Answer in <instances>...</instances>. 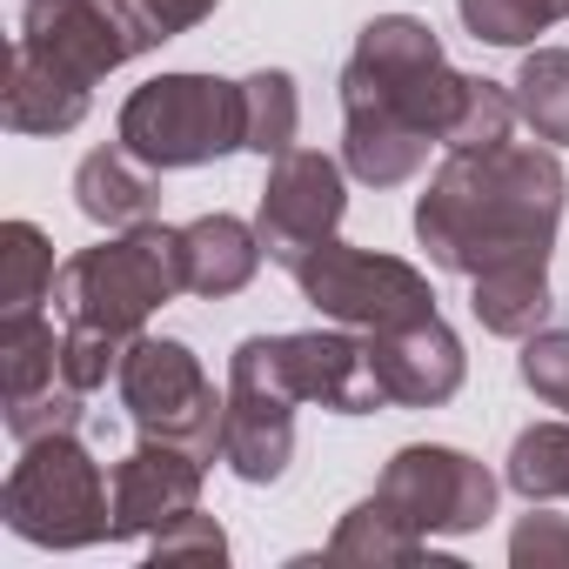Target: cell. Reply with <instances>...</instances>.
<instances>
[{
  "instance_id": "obj_1",
  "label": "cell",
  "mask_w": 569,
  "mask_h": 569,
  "mask_svg": "<svg viewBox=\"0 0 569 569\" xmlns=\"http://www.w3.org/2000/svg\"><path fill=\"white\" fill-rule=\"evenodd\" d=\"M562 208H569V174L549 141L449 148V161L416 194V241L449 274L549 261Z\"/></svg>"
},
{
  "instance_id": "obj_2",
  "label": "cell",
  "mask_w": 569,
  "mask_h": 569,
  "mask_svg": "<svg viewBox=\"0 0 569 569\" xmlns=\"http://www.w3.org/2000/svg\"><path fill=\"white\" fill-rule=\"evenodd\" d=\"M342 114H376L429 134L436 148H496L516 128L502 81L449 68L442 41L416 14H376L342 61Z\"/></svg>"
},
{
  "instance_id": "obj_3",
  "label": "cell",
  "mask_w": 569,
  "mask_h": 569,
  "mask_svg": "<svg viewBox=\"0 0 569 569\" xmlns=\"http://www.w3.org/2000/svg\"><path fill=\"white\" fill-rule=\"evenodd\" d=\"M181 296V228L141 221L114 228L101 248H81L54 274V309L61 322H94L114 336H141L161 302Z\"/></svg>"
},
{
  "instance_id": "obj_4",
  "label": "cell",
  "mask_w": 569,
  "mask_h": 569,
  "mask_svg": "<svg viewBox=\"0 0 569 569\" xmlns=\"http://www.w3.org/2000/svg\"><path fill=\"white\" fill-rule=\"evenodd\" d=\"M0 516L34 549H94L114 542V489L101 462L81 449V436H41L21 442V462L8 469Z\"/></svg>"
},
{
  "instance_id": "obj_5",
  "label": "cell",
  "mask_w": 569,
  "mask_h": 569,
  "mask_svg": "<svg viewBox=\"0 0 569 569\" xmlns=\"http://www.w3.org/2000/svg\"><path fill=\"white\" fill-rule=\"evenodd\" d=\"M114 141L148 168H208L241 148V81L221 74H154L121 101Z\"/></svg>"
},
{
  "instance_id": "obj_6",
  "label": "cell",
  "mask_w": 569,
  "mask_h": 569,
  "mask_svg": "<svg viewBox=\"0 0 569 569\" xmlns=\"http://www.w3.org/2000/svg\"><path fill=\"white\" fill-rule=\"evenodd\" d=\"M289 274H296V289L309 296V309L322 322H342V329H362V336H382V329H402V322L436 316L429 274L416 261H402V254H382V248L322 241Z\"/></svg>"
},
{
  "instance_id": "obj_7",
  "label": "cell",
  "mask_w": 569,
  "mask_h": 569,
  "mask_svg": "<svg viewBox=\"0 0 569 569\" xmlns=\"http://www.w3.org/2000/svg\"><path fill=\"white\" fill-rule=\"evenodd\" d=\"M114 396L128 409V422L141 436H161V442H181L194 449L201 462L221 456V422H228V396H214L201 356L188 342H168V336H134L128 356H121V376H114Z\"/></svg>"
},
{
  "instance_id": "obj_8",
  "label": "cell",
  "mask_w": 569,
  "mask_h": 569,
  "mask_svg": "<svg viewBox=\"0 0 569 569\" xmlns=\"http://www.w3.org/2000/svg\"><path fill=\"white\" fill-rule=\"evenodd\" d=\"M296 382H289V362H281V336H248L234 342L228 356V422H221V462L268 489L289 476L296 462Z\"/></svg>"
},
{
  "instance_id": "obj_9",
  "label": "cell",
  "mask_w": 569,
  "mask_h": 569,
  "mask_svg": "<svg viewBox=\"0 0 569 569\" xmlns=\"http://www.w3.org/2000/svg\"><path fill=\"white\" fill-rule=\"evenodd\" d=\"M376 496L409 529H422V536H469V529H482L496 516V476L476 456L449 449V442H409V449H396L389 469H382V482H376Z\"/></svg>"
},
{
  "instance_id": "obj_10",
  "label": "cell",
  "mask_w": 569,
  "mask_h": 569,
  "mask_svg": "<svg viewBox=\"0 0 569 569\" xmlns=\"http://www.w3.org/2000/svg\"><path fill=\"white\" fill-rule=\"evenodd\" d=\"M349 214V181L342 161H329L322 148H289L268 161V188L254 208V234L268 248L274 268H296L302 254H316L322 241H336Z\"/></svg>"
},
{
  "instance_id": "obj_11",
  "label": "cell",
  "mask_w": 569,
  "mask_h": 569,
  "mask_svg": "<svg viewBox=\"0 0 569 569\" xmlns=\"http://www.w3.org/2000/svg\"><path fill=\"white\" fill-rule=\"evenodd\" d=\"M14 48H28L34 61L61 68L81 88L108 81L114 68H128L141 54V41L128 34V21L108 8V0H28Z\"/></svg>"
},
{
  "instance_id": "obj_12",
  "label": "cell",
  "mask_w": 569,
  "mask_h": 569,
  "mask_svg": "<svg viewBox=\"0 0 569 569\" xmlns=\"http://www.w3.org/2000/svg\"><path fill=\"white\" fill-rule=\"evenodd\" d=\"M201 482H208V462H201L194 449L161 442V436H141V442L114 462V476H108V489H114V542L154 536V529H168L174 516L201 509Z\"/></svg>"
},
{
  "instance_id": "obj_13",
  "label": "cell",
  "mask_w": 569,
  "mask_h": 569,
  "mask_svg": "<svg viewBox=\"0 0 569 569\" xmlns=\"http://www.w3.org/2000/svg\"><path fill=\"white\" fill-rule=\"evenodd\" d=\"M281 362H289V382L302 402H322L329 416H376V409H396L382 376H376V356H369V336L362 329H296L281 336Z\"/></svg>"
},
{
  "instance_id": "obj_14",
  "label": "cell",
  "mask_w": 569,
  "mask_h": 569,
  "mask_svg": "<svg viewBox=\"0 0 569 569\" xmlns=\"http://www.w3.org/2000/svg\"><path fill=\"white\" fill-rule=\"evenodd\" d=\"M369 356H376V376H382L396 409H442L462 389V376H469L462 336L442 316H422V322L369 336Z\"/></svg>"
},
{
  "instance_id": "obj_15",
  "label": "cell",
  "mask_w": 569,
  "mask_h": 569,
  "mask_svg": "<svg viewBox=\"0 0 569 569\" xmlns=\"http://www.w3.org/2000/svg\"><path fill=\"white\" fill-rule=\"evenodd\" d=\"M261 261H268V248H261L254 221H241V214H201L181 228V289L188 296H208V302L241 296Z\"/></svg>"
},
{
  "instance_id": "obj_16",
  "label": "cell",
  "mask_w": 569,
  "mask_h": 569,
  "mask_svg": "<svg viewBox=\"0 0 569 569\" xmlns=\"http://www.w3.org/2000/svg\"><path fill=\"white\" fill-rule=\"evenodd\" d=\"M74 208L101 228H141L161 208V168H148L128 148H94L74 168Z\"/></svg>"
},
{
  "instance_id": "obj_17",
  "label": "cell",
  "mask_w": 569,
  "mask_h": 569,
  "mask_svg": "<svg viewBox=\"0 0 569 569\" xmlns=\"http://www.w3.org/2000/svg\"><path fill=\"white\" fill-rule=\"evenodd\" d=\"M94 108V88L68 81L61 68L34 61L28 48H14L8 61V94H0V121L14 134H74Z\"/></svg>"
},
{
  "instance_id": "obj_18",
  "label": "cell",
  "mask_w": 569,
  "mask_h": 569,
  "mask_svg": "<svg viewBox=\"0 0 569 569\" xmlns=\"http://www.w3.org/2000/svg\"><path fill=\"white\" fill-rule=\"evenodd\" d=\"M469 309L489 336L502 342H529L536 329H549V261H509V268H482L469 274Z\"/></svg>"
},
{
  "instance_id": "obj_19",
  "label": "cell",
  "mask_w": 569,
  "mask_h": 569,
  "mask_svg": "<svg viewBox=\"0 0 569 569\" xmlns=\"http://www.w3.org/2000/svg\"><path fill=\"white\" fill-rule=\"evenodd\" d=\"M429 134L402 128V121H376V114H342V168L362 188H402L409 174H422L429 161Z\"/></svg>"
},
{
  "instance_id": "obj_20",
  "label": "cell",
  "mask_w": 569,
  "mask_h": 569,
  "mask_svg": "<svg viewBox=\"0 0 569 569\" xmlns=\"http://www.w3.org/2000/svg\"><path fill=\"white\" fill-rule=\"evenodd\" d=\"M429 556V536L409 529L382 496H362L336 536H329V562H362V569H402V562H422Z\"/></svg>"
},
{
  "instance_id": "obj_21",
  "label": "cell",
  "mask_w": 569,
  "mask_h": 569,
  "mask_svg": "<svg viewBox=\"0 0 569 569\" xmlns=\"http://www.w3.org/2000/svg\"><path fill=\"white\" fill-rule=\"evenodd\" d=\"M509 101H516V121L549 141V148H569V48H536L522 54L516 81H509Z\"/></svg>"
},
{
  "instance_id": "obj_22",
  "label": "cell",
  "mask_w": 569,
  "mask_h": 569,
  "mask_svg": "<svg viewBox=\"0 0 569 569\" xmlns=\"http://www.w3.org/2000/svg\"><path fill=\"white\" fill-rule=\"evenodd\" d=\"M0 376H8V402H28L61 382V336L41 309L0 316Z\"/></svg>"
},
{
  "instance_id": "obj_23",
  "label": "cell",
  "mask_w": 569,
  "mask_h": 569,
  "mask_svg": "<svg viewBox=\"0 0 569 569\" xmlns=\"http://www.w3.org/2000/svg\"><path fill=\"white\" fill-rule=\"evenodd\" d=\"M296 128H302V94H296V74L281 68H261L241 81V148L274 161L296 148Z\"/></svg>"
},
{
  "instance_id": "obj_24",
  "label": "cell",
  "mask_w": 569,
  "mask_h": 569,
  "mask_svg": "<svg viewBox=\"0 0 569 569\" xmlns=\"http://www.w3.org/2000/svg\"><path fill=\"white\" fill-rule=\"evenodd\" d=\"M54 241L34 221H8L0 228V316L14 309H41L54 296Z\"/></svg>"
},
{
  "instance_id": "obj_25",
  "label": "cell",
  "mask_w": 569,
  "mask_h": 569,
  "mask_svg": "<svg viewBox=\"0 0 569 569\" xmlns=\"http://www.w3.org/2000/svg\"><path fill=\"white\" fill-rule=\"evenodd\" d=\"M502 482L522 502H562L569 496V422H529L509 442V469Z\"/></svg>"
},
{
  "instance_id": "obj_26",
  "label": "cell",
  "mask_w": 569,
  "mask_h": 569,
  "mask_svg": "<svg viewBox=\"0 0 569 569\" xmlns=\"http://www.w3.org/2000/svg\"><path fill=\"white\" fill-rule=\"evenodd\" d=\"M456 14L482 48H529L569 14V0H456Z\"/></svg>"
},
{
  "instance_id": "obj_27",
  "label": "cell",
  "mask_w": 569,
  "mask_h": 569,
  "mask_svg": "<svg viewBox=\"0 0 569 569\" xmlns=\"http://www.w3.org/2000/svg\"><path fill=\"white\" fill-rule=\"evenodd\" d=\"M134 336H114V329H94V322H68L61 329V382H74L81 396L108 389L121 376V356H128Z\"/></svg>"
},
{
  "instance_id": "obj_28",
  "label": "cell",
  "mask_w": 569,
  "mask_h": 569,
  "mask_svg": "<svg viewBox=\"0 0 569 569\" xmlns=\"http://www.w3.org/2000/svg\"><path fill=\"white\" fill-rule=\"evenodd\" d=\"M516 376H522V389L536 402L569 416V329H536L522 342V356H516Z\"/></svg>"
},
{
  "instance_id": "obj_29",
  "label": "cell",
  "mask_w": 569,
  "mask_h": 569,
  "mask_svg": "<svg viewBox=\"0 0 569 569\" xmlns=\"http://www.w3.org/2000/svg\"><path fill=\"white\" fill-rule=\"evenodd\" d=\"M108 8L128 21V34H134L141 54H148V48H161V41L188 34V28H201L221 0H108Z\"/></svg>"
},
{
  "instance_id": "obj_30",
  "label": "cell",
  "mask_w": 569,
  "mask_h": 569,
  "mask_svg": "<svg viewBox=\"0 0 569 569\" xmlns=\"http://www.w3.org/2000/svg\"><path fill=\"white\" fill-rule=\"evenodd\" d=\"M81 409H88V396H81L74 382H54V389H41V396H28V402H8V436H14V442L68 436V429H81Z\"/></svg>"
},
{
  "instance_id": "obj_31",
  "label": "cell",
  "mask_w": 569,
  "mask_h": 569,
  "mask_svg": "<svg viewBox=\"0 0 569 569\" xmlns=\"http://www.w3.org/2000/svg\"><path fill=\"white\" fill-rule=\"evenodd\" d=\"M148 556L154 562H228V529L214 516L188 509V516H174L168 529L148 536Z\"/></svg>"
},
{
  "instance_id": "obj_32",
  "label": "cell",
  "mask_w": 569,
  "mask_h": 569,
  "mask_svg": "<svg viewBox=\"0 0 569 569\" xmlns=\"http://www.w3.org/2000/svg\"><path fill=\"white\" fill-rule=\"evenodd\" d=\"M509 562L516 569H569V516H549L529 502V516L509 529Z\"/></svg>"
}]
</instances>
